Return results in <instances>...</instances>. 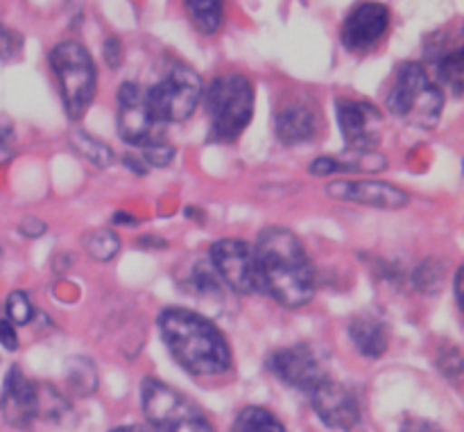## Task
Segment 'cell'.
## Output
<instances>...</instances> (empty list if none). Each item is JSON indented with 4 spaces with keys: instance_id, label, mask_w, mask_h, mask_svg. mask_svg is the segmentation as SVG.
<instances>
[{
    "instance_id": "ac0fdd59",
    "label": "cell",
    "mask_w": 464,
    "mask_h": 432,
    "mask_svg": "<svg viewBox=\"0 0 464 432\" xmlns=\"http://www.w3.org/2000/svg\"><path fill=\"white\" fill-rule=\"evenodd\" d=\"M276 139L284 145H302L311 143L320 134V116L311 107L293 104L276 113L275 120Z\"/></svg>"
},
{
    "instance_id": "4316f807",
    "label": "cell",
    "mask_w": 464,
    "mask_h": 432,
    "mask_svg": "<svg viewBox=\"0 0 464 432\" xmlns=\"http://www.w3.org/2000/svg\"><path fill=\"white\" fill-rule=\"evenodd\" d=\"M444 267L438 261H426L420 270L415 272V285L421 293H438L442 288Z\"/></svg>"
},
{
    "instance_id": "cb8c5ba5",
    "label": "cell",
    "mask_w": 464,
    "mask_h": 432,
    "mask_svg": "<svg viewBox=\"0 0 464 432\" xmlns=\"http://www.w3.org/2000/svg\"><path fill=\"white\" fill-rule=\"evenodd\" d=\"M84 249L89 252L91 258L107 263L121 252V238H118L113 231H107V229L93 231V234L84 240Z\"/></svg>"
},
{
    "instance_id": "836d02e7",
    "label": "cell",
    "mask_w": 464,
    "mask_h": 432,
    "mask_svg": "<svg viewBox=\"0 0 464 432\" xmlns=\"http://www.w3.org/2000/svg\"><path fill=\"white\" fill-rule=\"evenodd\" d=\"M401 432H442V430L433 424H426V421L406 419V424L401 426Z\"/></svg>"
},
{
    "instance_id": "e0dca14e",
    "label": "cell",
    "mask_w": 464,
    "mask_h": 432,
    "mask_svg": "<svg viewBox=\"0 0 464 432\" xmlns=\"http://www.w3.org/2000/svg\"><path fill=\"white\" fill-rule=\"evenodd\" d=\"M388 158L374 149H344L338 157H320L311 163V175L331 177L338 172H383Z\"/></svg>"
},
{
    "instance_id": "8992f818",
    "label": "cell",
    "mask_w": 464,
    "mask_h": 432,
    "mask_svg": "<svg viewBox=\"0 0 464 432\" xmlns=\"http://www.w3.org/2000/svg\"><path fill=\"white\" fill-rule=\"evenodd\" d=\"M140 397L145 417L157 432H216L193 401L159 379H145Z\"/></svg>"
},
{
    "instance_id": "e575fe53",
    "label": "cell",
    "mask_w": 464,
    "mask_h": 432,
    "mask_svg": "<svg viewBox=\"0 0 464 432\" xmlns=\"http://www.w3.org/2000/svg\"><path fill=\"white\" fill-rule=\"evenodd\" d=\"M125 163H127V166L131 168V170L139 172V175H145V172H148V166H145L143 161H139V158H134V157H125Z\"/></svg>"
},
{
    "instance_id": "52a82bcc",
    "label": "cell",
    "mask_w": 464,
    "mask_h": 432,
    "mask_svg": "<svg viewBox=\"0 0 464 432\" xmlns=\"http://www.w3.org/2000/svg\"><path fill=\"white\" fill-rule=\"evenodd\" d=\"M202 77L186 63H175L159 84L145 91L150 113L161 127L168 122L188 120L202 102Z\"/></svg>"
},
{
    "instance_id": "7c38bea8",
    "label": "cell",
    "mask_w": 464,
    "mask_h": 432,
    "mask_svg": "<svg viewBox=\"0 0 464 432\" xmlns=\"http://www.w3.org/2000/svg\"><path fill=\"white\" fill-rule=\"evenodd\" d=\"M392 14L381 3H362L353 9L343 25V45L353 54H365L379 48L390 32Z\"/></svg>"
},
{
    "instance_id": "f546056e",
    "label": "cell",
    "mask_w": 464,
    "mask_h": 432,
    "mask_svg": "<svg viewBox=\"0 0 464 432\" xmlns=\"http://www.w3.org/2000/svg\"><path fill=\"white\" fill-rule=\"evenodd\" d=\"M18 48H21V39L0 23V59L14 57L18 53Z\"/></svg>"
},
{
    "instance_id": "484cf974",
    "label": "cell",
    "mask_w": 464,
    "mask_h": 432,
    "mask_svg": "<svg viewBox=\"0 0 464 432\" xmlns=\"http://www.w3.org/2000/svg\"><path fill=\"white\" fill-rule=\"evenodd\" d=\"M32 317H34V306H32V299L27 297V293L16 290L7 297V320L14 326H25L30 324Z\"/></svg>"
},
{
    "instance_id": "7402d4cb",
    "label": "cell",
    "mask_w": 464,
    "mask_h": 432,
    "mask_svg": "<svg viewBox=\"0 0 464 432\" xmlns=\"http://www.w3.org/2000/svg\"><path fill=\"white\" fill-rule=\"evenodd\" d=\"M231 432H285V428L270 410H263V408H245L236 417L234 430Z\"/></svg>"
},
{
    "instance_id": "ba28073f",
    "label": "cell",
    "mask_w": 464,
    "mask_h": 432,
    "mask_svg": "<svg viewBox=\"0 0 464 432\" xmlns=\"http://www.w3.org/2000/svg\"><path fill=\"white\" fill-rule=\"evenodd\" d=\"M267 367L281 383L306 394H311L317 385L329 379L324 360L311 344H295V347L279 349V351L272 353Z\"/></svg>"
},
{
    "instance_id": "4dcf8cb0",
    "label": "cell",
    "mask_w": 464,
    "mask_h": 432,
    "mask_svg": "<svg viewBox=\"0 0 464 432\" xmlns=\"http://www.w3.org/2000/svg\"><path fill=\"white\" fill-rule=\"evenodd\" d=\"M0 344H3L7 351H16L18 349V335L16 329L9 320H0Z\"/></svg>"
},
{
    "instance_id": "30bf717a",
    "label": "cell",
    "mask_w": 464,
    "mask_h": 432,
    "mask_svg": "<svg viewBox=\"0 0 464 432\" xmlns=\"http://www.w3.org/2000/svg\"><path fill=\"white\" fill-rule=\"evenodd\" d=\"M118 134L125 143L145 145L154 143L159 134V122L154 120L152 113H150L148 98H145L143 86L134 84V82H125V84L118 89Z\"/></svg>"
},
{
    "instance_id": "5bb4252c",
    "label": "cell",
    "mask_w": 464,
    "mask_h": 432,
    "mask_svg": "<svg viewBox=\"0 0 464 432\" xmlns=\"http://www.w3.org/2000/svg\"><path fill=\"white\" fill-rule=\"evenodd\" d=\"M0 410L12 428L25 430L41 415V388L27 379L21 367H12L5 376Z\"/></svg>"
},
{
    "instance_id": "d6986e66",
    "label": "cell",
    "mask_w": 464,
    "mask_h": 432,
    "mask_svg": "<svg viewBox=\"0 0 464 432\" xmlns=\"http://www.w3.org/2000/svg\"><path fill=\"white\" fill-rule=\"evenodd\" d=\"M349 338H352L353 347L365 358H374L376 360V358L385 356V351H388V329L374 315H358L349 324Z\"/></svg>"
},
{
    "instance_id": "7a4b0ae2",
    "label": "cell",
    "mask_w": 464,
    "mask_h": 432,
    "mask_svg": "<svg viewBox=\"0 0 464 432\" xmlns=\"http://www.w3.org/2000/svg\"><path fill=\"white\" fill-rule=\"evenodd\" d=\"M163 342L193 376H220L234 365L229 342L211 320L186 308H168L159 317Z\"/></svg>"
},
{
    "instance_id": "8d00e7d4",
    "label": "cell",
    "mask_w": 464,
    "mask_h": 432,
    "mask_svg": "<svg viewBox=\"0 0 464 432\" xmlns=\"http://www.w3.org/2000/svg\"><path fill=\"white\" fill-rule=\"evenodd\" d=\"M111 432H145V430L139 428V426H121V428L111 430Z\"/></svg>"
},
{
    "instance_id": "6da1fadb",
    "label": "cell",
    "mask_w": 464,
    "mask_h": 432,
    "mask_svg": "<svg viewBox=\"0 0 464 432\" xmlns=\"http://www.w3.org/2000/svg\"><path fill=\"white\" fill-rule=\"evenodd\" d=\"M258 285L285 308H302L315 297V270L302 240L284 226H270L254 249Z\"/></svg>"
},
{
    "instance_id": "f1b7e54d",
    "label": "cell",
    "mask_w": 464,
    "mask_h": 432,
    "mask_svg": "<svg viewBox=\"0 0 464 432\" xmlns=\"http://www.w3.org/2000/svg\"><path fill=\"white\" fill-rule=\"evenodd\" d=\"M440 367H442L444 374L453 380V383H460V376H462V356L456 347H449L440 353L438 358Z\"/></svg>"
},
{
    "instance_id": "4fadbf2b",
    "label": "cell",
    "mask_w": 464,
    "mask_h": 432,
    "mask_svg": "<svg viewBox=\"0 0 464 432\" xmlns=\"http://www.w3.org/2000/svg\"><path fill=\"white\" fill-rule=\"evenodd\" d=\"M308 397H311L313 410L331 430L349 432L361 424V403H358L356 392L347 385L326 379Z\"/></svg>"
},
{
    "instance_id": "3957f363",
    "label": "cell",
    "mask_w": 464,
    "mask_h": 432,
    "mask_svg": "<svg viewBox=\"0 0 464 432\" xmlns=\"http://www.w3.org/2000/svg\"><path fill=\"white\" fill-rule=\"evenodd\" d=\"M388 107L408 125L433 130L442 116L444 95L424 63L406 62L397 68Z\"/></svg>"
},
{
    "instance_id": "5b68a950",
    "label": "cell",
    "mask_w": 464,
    "mask_h": 432,
    "mask_svg": "<svg viewBox=\"0 0 464 432\" xmlns=\"http://www.w3.org/2000/svg\"><path fill=\"white\" fill-rule=\"evenodd\" d=\"M207 111L211 118V139L234 143L254 116V86L245 75L218 77L207 91Z\"/></svg>"
},
{
    "instance_id": "1f68e13d",
    "label": "cell",
    "mask_w": 464,
    "mask_h": 432,
    "mask_svg": "<svg viewBox=\"0 0 464 432\" xmlns=\"http://www.w3.org/2000/svg\"><path fill=\"white\" fill-rule=\"evenodd\" d=\"M104 59L111 68H118L122 63V43L118 39H109L104 43Z\"/></svg>"
},
{
    "instance_id": "83f0119b",
    "label": "cell",
    "mask_w": 464,
    "mask_h": 432,
    "mask_svg": "<svg viewBox=\"0 0 464 432\" xmlns=\"http://www.w3.org/2000/svg\"><path fill=\"white\" fill-rule=\"evenodd\" d=\"M143 158H145V163H148V166L166 168L168 163L175 158V148L161 143V140H154V143L145 145V148H143Z\"/></svg>"
},
{
    "instance_id": "d6a6232c",
    "label": "cell",
    "mask_w": 464,
    "mask_h": 432,
    "mask_svg": "<svg viewBox=\"0 0 464 432\" xmlns=\"http://www.w3.org/2000/svg\"><path fill=\"white\" fill-rule=\"evenodd\" d=\"M45 229H48V226H45L39 217H32V216L25 217L21 225V231L27 235V238H39V235L45 234Z\"/></svg>"
},
{
    "instance_id": "d590c367",
    "label": "cell",
    "mask_w": 464,
    "mask_h": 432,
    "mask_svg": "<svg viewBox=\"0 0 464 432\" xmlns=\"http://www.w3.org/2000/svg\"><path fill=\"white\" fill-rule=\"evenodd\" d=\"M462 267L460 270H458V274H456V302H458V306H462Z\"/></svg>"
},
{
    "instance_id": "2e32d148",
    "label": "cell",
    "mask_w": 464,
    "mask_h": 432,
    "mask_svg": "<svg viewBox=\"0 0 464 432\" xmlns=\"http://www.w3.org/2000/svg\"><path fill=\"white\" fill-rule=\"evenodd\" d=\"M426 54L433 62L438 80L451 91L453 95H462V82H464V53L460 39H451L447 36L433 34L426 43Z\"/></svg>"
},
{
    "instance_id": "44dd1931",
    "label": "cell",
    "mask_w": 464,
    "mask_h": 432,
    "mask_svg": "<svg viewBox=\"0 0 464 432\" xmlns=\"http://www.w3.org/2000/svg\"><path fill=\"white\" fill-rule=\"evenodd\" d=\"M186 288H188L193 294H198V297L216 299L225 293L227 285L222 283V279L218 276V272L213 270L211 263L204 261V263H198V265L193 267V274H190Z\"/></svg>"
},
{
    "instance_id": "9c48e42d",
    "label": "cell",
    "mask_w": 464,
    "mask_h": 432,
    "mask_svg": "<svg viewBox=\"0 0 464 432\" xmlns=\"http://www.w3.org/2000/svg\"><path fill=\"white\" fill-rule=\"evenodd\" d=\"M208 263L234 293L252 294L261 288L254 249L243 240H218L208 252Z\"/></svg>"
},
{
    "instance_id": "8fae6325",
    "label": "cell",
    "mask_w": 464,
    "mask_h": 432,
    "mask_svg": "<svg viewBox=\"0 0 464 432\" xmlns=\"http://www.w3.org/2000/svg\"><path fill=\"white\" fill-rule=\"evenodd\" d=\"M340 131L349 149H374L383 134V113L365 100H338L335 102Z\"/></svg>"
},
{
    "instance_id": "74e56055",
    "label": "cell",
    "mask_w": 464,
    "mask_h": 432,
    "mask_svg": "<svg viewBox=\"0 0 464 432\" xmlns=\"http://www.w3.org/2000/svg\"><path fill=\"white\" fill-rule=\"evenodd\" d=\"M0 263H3V249H0Z\"/></svg>"
},
{
    "instance_id": "603a6c76",
    "label": "cell",
    "mask_w": 464,
    "mask_h": 432,
    "mask_svg": "<svg viewBox=\"0 0 464 432\" xmlns=\"http://www.w3.org/2000/svg\"><path fill=\"white\" fill-rule=\"evenodd\" d=\"M71 140H72V148H75L82 157L89 158L93 166L107 168L113 163V152L109 149V145L102 143V140L93 139V136L84 134V131H80V130L72 131Z\"/></svg>"
},
{
    "instance_id": "ffe728a7",
    "label": "cell",
    "mask_w": 464,
    "mask_h": 432,
    "mask_svg": "<svg viewBox=\"0 0 464 432\" xmlns=\"http://www.w3.org/2000/svg\"><path fill=\"white\" fill-rule=\"evenodd\" d=\"M186 12L204 34H216L225 18V0H184Z\"/></svg>"
},
{
    "instance_id": "d4e9b609",
    "label": "cell",
    "mask_w": 464,
    "mask_h": 432,
    "mask_svg": "<svg viewBox=\"0 0 464 432\" xmlns=\"http://www.w3.org/2000/svg\"><path fill=\"white\" fill-rule=\"evenodd\" d=\"M66 379L71 383V388L80 394L93 392L95 385H98L95 367L91 365V360H82V358H75V360L68 362Z\"/></svg>"
},
{
    "instance_id": "9a60e30c",
    "label": "cell",
    "mask_w": 464,
    "mask_h": 432,
    "mask_svg": "<svg viewBox=\"0 0 464 432\" xmlns=\"http://www.w3.org/2000/svg\"><path fill=\"white\" fill-rule=\"evenodd\" d=\"M326 193L338 202L362 204V206L385 208V211H397L411 204V195L406 190L385 184V181H331L326 186Z\"/></svg>"
},
{
    "instance_id": "277c9868",
    "label": "cell",
    "mask_w": 464,
    "mask_h": 432,
    "mask_svg": "<svg viewBox=\"0 0 464 432\" xmlns=\"http://www.w3.org/2000/svg\"><path fill=\"white\" fill-rule=\"evenodd\" d=\"M50 66L57 77L63 111L71 120H80L95 98L98 72L89 50L77 41H63L50 53Z\"/></svg>"
}]
</instances>
